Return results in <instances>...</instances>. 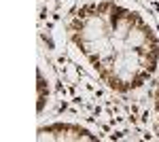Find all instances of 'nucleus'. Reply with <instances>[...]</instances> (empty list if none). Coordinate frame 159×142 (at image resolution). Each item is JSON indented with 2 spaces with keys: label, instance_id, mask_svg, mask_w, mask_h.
Here are the masks:
<instances>
[{
  "label": "nucleus",
  "instance_id": "nucleus-2",
  "mask_svg": "<svg viewBox=\"0 0 159 142\" xmlns=\"http://www.w3.org/2000/svg\"><path fill=\"white\" fill-rule=\"evenodd\" d=\"M38 140H98V136L87 127L79 123H68V121H57L38 127L36 134Z\"/></svg>",
  "mask_w": 159,
  "mask_h": 142
},
{
  "label": "nucleus",
  "instance_id": "nucleus-4",
  "mask_svg": "<svg viewBox=\"0 0 159 142\" xmlns=\"http://www.w3.org/2000/svg\"><path fill=\"white\" fill-rule=\"evenodd\" d=\"M153 104H155V115H157V121H159V79L155 83V91H153Z\"/></svg>",
  "mask_w": 159,
  "mask_h": 142
},
{
  "label": "nucleus",
  "instance_id": "nucleus-1",
  "mask_svg": "<svg viewBox=\"0 0 159 142\" xmlns=\"http://www.w3.org/2000/svg\"><path fill=\"white\" fill-rule=\"evenodd\" d=\"M68 36L102 83L127 94L159 68V34L148 17L125 0H89L76 7Z\"/></svg>",
  "mask_w": 159,
  "mask_h": 142
},
{
  "label": "nucleus",
  "instance_id": "nucleus-3",
  "mask_svg": "<svg viewBox=\"0 0 159 142\" xmlns=\"http://www.w3.org/2000/svg\"><path fill=\"white\" fill-rule=\"evenodd\" d=\"M49 95H51L49 81L45 79V70L38 68V115L45 112V108L49 104Z\"/></svg>",
  "mask_w": 159,
  "mask_h": 142
}]
</instances>
